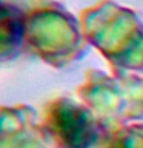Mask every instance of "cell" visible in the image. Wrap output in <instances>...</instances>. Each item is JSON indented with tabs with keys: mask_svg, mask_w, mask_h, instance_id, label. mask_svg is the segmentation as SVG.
<instances>
[{
	"mask_svg": "<svg viewBox=\"0 0 143 148\" xmlns=\"http://www.w3.org/2000/svg\"><path fill=\"white\" fill-rule=\"evenodd\" d=\"M99 148H143V123L132 122L106 131Z\"/></svg>",
	"mask_w": 143,
	"mask_h": 148,
	"instance_id": "cell-6",
	"label": "cell"
},
{
	"mask_svg": "<svg viewBox=\"0 0 143 148\" xmlns=\"http://www.w3.org/2000/svg\"><path fill=\"white\" fill-rule=\"evenodd\" d=\"M0 148H51L32 106L0 108Z\"/></svg>",
	"mask_w": 143,
	"mask_h": 148,
	"instance_id": "cell-5",
	"label": "cell"
},
{
	"mask_svg": "<svg viewBox=\"0 0 143 148\" xmlns=\"http://www.w3.org/2000/svg\"><path fill=\"white\" fill-rule=\"evenodd\" d=\"M25 48L43 63L65 69L91 51L80 17L57 0H34L25 11Z\"/></svg>",
	"mask_w": 143,
	"mask_h": 148,
	"instance_id": "cell-2",
	"label": "cell"
},
{
	"mask_svg": "<svg viewBox=\"0 0 143 148\" xmlns=\"http://www.w3.org/2000/svg\"><path fill=\"white\" fill-rule=\"evenodd\" d=\"M76 94L91 108L105 131L143 120V76L137 73L88 69Z\"/></svg>",
	"mask_w": 143,
	"mask_h": 148,
	"instance_id": "cell-3",
	"label": "cell"
},
{
	"mask_svg": "<svg viewBox=\"0 0 143 148\" xmlns=\"http://www.w3.org/2000/svg\"><path fill=\"white\" fill-rule=\"evenodd\" d=\"M39 119L51 148H99L106 133L89 106L69 96L48 100Z\"/></svg>",
	"mask_w": 143,
	"mask_h": 148,
	"instance_id": "cell-4",
	"label": "cell"
},
{
	"mask_svg": "<svg viewBox=\"0 0 143 148\" xmlns=\"http://www.w3.org/2000/svg\"><path fill=\"white\" fill-rule=\"evenodd\" d=\"M82 28L91 48L111 69L143 74V18L114 0H100L82 9Z\"/></svg>",
	"mask_w": 143,
	"mask_h": 148,
	"instance_id": "cell-1",
	"label": "cell"
}]
</instances>
